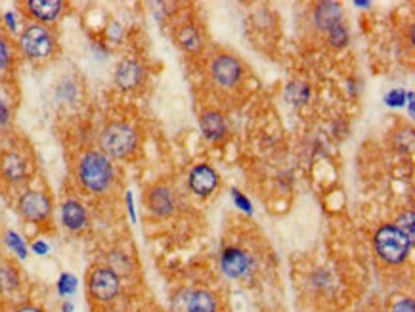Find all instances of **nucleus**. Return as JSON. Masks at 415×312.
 Masks as SVG:
<instances>
[{"label":"nucleus","mask_w":415,"mask_h":312,"mask_svg":"<svg viewBox=\"0 0 415 312\" xmlns=\"http://www.w3.org/2000/svg\"><path fill=\"white\" fill-rule=\"evenodd\" d=\"M77 174L86 190L100 194L111 184L113 167L109 163V157H106L102 152H86L79 161Z\"/></svg>","instance_id":"nucleus-1"},{"label":"nucleus","mask_w":415,"mask_h":312,"mask_svg":"<svg viewBox=\"0 0 415 312\" xmlns=\"http://www.w3.org/2000/svg\"><path fill=\"white\" fill-rule=\"evenodd\" d=\"M377 255L381 261L387 264H400L408 259L409 249L414 243L409 242V238L404 234L402 230H398L394 224H383L375 232L373 238Z\"/></svg>","instance_id":"nucleus-2"},{"label":"nucleus","mask_w":415,"mask_h":312,"mask_svg":"<svg viewBox=\"0 0 415 312\" xmlns=\"http://www.w3.org/2000/svg\"><path fill=\"white\" fill-rule=\"evenodd\" d=\"M136 142L135 128L127 123H109L100 134V147L106 157H125L135 152Z\"/></svg>","instance_id":"nucleus-3"},{"label":"nucleus","mask_w":415,"mask_h":312,"mask_svg":"<svg viewBox=\"0 0 415 312\" xmlns=\"http://www.w3.org/2000/svg\"><path fill=\"white\" fill-rule=\"evenodd\" d=\"M20 48L31 60H45L52 54L54 38L45 26H29L21 33Z\"/></svg>","instance_id":"nucleus-4"},{"label":"nucleus","mask_w":415,"mask_h":312,"mask_svg":"<svg viewBox=\"0 0 415 312\" xmlns=\"http://www.w3.org/2000/svg\"><path fill=\"white\" fill-rule=\"evenodd\" d=\"M119 289H121V280L109 267H98L90 272L89 291L92 299L109 303L119 295Z\"/></svg>","instance_id":"nucleus-5"},{"label":"nucleus","mask_w":415,"mask_h":312,"mask_svg":"<svg viewBox=\"0 0 415 312\" xmlns=\"http://www.w3.org/2000/svg\"><path fill=\"white\" fill-rule=\"evenodd\" d=\"M18 209H20V213L27 221H31V223H42V221L50 217L52 213L50 198L46 194H42V191H25L20 198Z\"/></svg>","instance_id":"nucleus-6"},{"label":"nucleus","mask_w":415,"mask_h":312,"mask_svg":"<svg viewBox=\"0 0 415 312\" xmlns=\"http://www.w3.org/2000/svg\"><path fill=\"white\" fill-rule=\"evenodd\" d=\"M211 75L218 84L234 87L241 79V64L237 62L236 57L222 54V56L215 57V62L211 65Z\"/></svg>","instance_id":"nucleus-7"},{"label":"nucleus","mask_w":415,"mask_h":312,"mask_svg":"<svg viewBox=\"0 0 415 312\" xmlns=\"http://www.w3.org/2000/svg\"><path fill=\"white\" fill-rule=\"evenodd\" d=\"M220 264H222V272L232 280L236 278H241V276L247 274V270L251 267L249 255L237 247H226L222 251V257H220Z\"/></svg>","instance_id":"nucleus-8"},{"label":"nucleus","mask_w":415,"mask_h":312,"mask_svg":"<svg viewBox=\"0 0 415 312\" xmlns=\"http://www.w3.org/2000/svg\"><path fill=\"white\" fill-rule=\"evenodd\" d=\"M188 184H190L193 194H198V196H209L217 188L218 174L211 165L203 163V165L193 167L192 172H190V179H188Z\"/></svg>","instance_id":"nucleus-9"},{"label":"nucleus","mask_w":415,"mask_h":312,"mask_svg":"<svg viewBox=\"0 0 415 312\" xmlns=\"http://www.w3.org/2000/svg\"><path fill=\"white\" fill-rule=\"evenodd\" d=\"M146 204L149 213H154L155 217H169L174 209L173 194L166 186L155 184L147 190Z\"/></svg>","instance_id":"nucleus-10"},{"label":"nucleus","mask_w":415,"mask_h":312,"mask_svg":"<svg viewBox=\"0 0 415 312\" xmlns=\"http://www.w3.org/2000/svg\"><path fill=\"white\" fill-rule=\"evenodd\" d=\"M314 21H316V27H318V29H324V31H329V29L337 26V23H343V10H341V4H339V2H333V0L318 2V4L314 6Z\"/></svg>","instance_id":"nucleus-11"},{"label":"nucleus","mask_w":415,"mask_h":312,"mask_svg":"<svg viewBox=\"0 0 415 312\" xmlns=\"http://www.w3.org/2000/svg\"><path fill=\"white\" fill-rule=\"evenodd\" d=\"M142 81V65L136 60H123L115 69V83L123 90L138 87Z\"/></svg>","instance_id":"nucleus-12"},{"label":"nucleus","mask_w":415,"mask_h":312,"mask_svg":"<svg viewBox=\"0 0 415 312\" xmlns=\"http://www.w3.org/2000/svg\"><path fill=\"white\" fill-rule=\"evenodd\" d=\"M27 12L39 21H54L64 10V2L59 0H27Z\"/></svg>","instance_id":"nucleus-13"},{"label":"nucleus","mask_w":415,"mask_h":312,"mask_svg":"<svg viewBox=\"0 0 415 312\" xmlns=\"http://www.w3.org/2000/svg\"><path fill=\"white\" fill-rule=\"evenodd\" d=\"M184 295L186 301L178 299L184 303V312H217V299L209 291H184Z\"/></svg>","instance_id":"nucleus-14"},{"label":"nucleus","mask_w":415,"mask_h":312,"mask_svg":"<svg viewBox=\"0 0 415 312\" xmlns=\"http://www.w3.org/2000/svg\"><path fill=\"white\" fill-rule=\"evenodd\" d=\"M62 223H64L65 228L77 230L84 228L86 226V211L79 201L75 199H67L64 205H62Z\"/></svg>","instance_id":"nucleus-15"},{"label":"nucleus","mask_w":415,"mask_h":312,"mask_svg":"<svg viewBox=\"0 0 415 312\" xmlns=\"http://www.w3.org/2000/svg\"><path fill=\"white\" fill-rule=\"evenodd\" d=\"M201 133L207 140H220L226 134V119L220 111H205L201 115Z\"/></svg>","instance_id":"nucleus-16"},{"label":"nucleus","mask_w":415,"mask_h":312,"mask_svg":"<svg viewBox=\"0 0 415 312\" xmlns=\"http://www.w3.org/2000/svg\"><path fill=\"white\" fill-rule=\"evenodd\" d=\"M0 169H2V174L6 177L8 180L12 182H18L25 177V161L18 153H6L2 157V163H0Z\"/></svg>","instance_id":"nucleus-17"},{"label":"nucleus","mask_w":415,"mask_h":312,"mask_svg":"<svg viewBox=\"0 0 415 312\" xmlns=\"http://www.w3.org/2000/svg\"><path fill=\"white\" fill-rule=\"evenodd\" d=\"M176 38H178V45L188 52H198L201 48V35L193 26H184L180 27L178 33H176Z\"/></svg>","instance_id":"nucleus-18"},{"label":"nucleus","mask_w":415,"mask_h":312,"mask_svg":"<svg viewBox=\"0 0 415 312\" xmlns=\"http://www.w3.org/2000/svg\"><path fill=\"white\" fill-rule=\"evenodd\" d=\"M285 96H288V100L293 104V106H302V104H307L308 98H310V89H308L307 83L293 81V83L288 84Z\"/></svg>","instance_id":"nucleus-19"},{"label":"nucleus","mask_w":415,"mask_h":312,"mask_svg":"<svg viewBox=\"0 0 415 312\" xmlns=\"http://www.w3.org/2000/svg\"><path fill=\"white\" fill-rule=\"evenodd\" d=\"M20 287V274L12 267H0V291L10 294Z\"/></svg>","instance_id":"nucleus-20"},{"label":"nucleus","mask_w":415,"mask_h":312,"mask_svg":"<svg viewBox=\"0 0 415 312\" xmlns=\"http://www.w3.org/2000/svg\"><path fill=\"white\" fill-rule=\"evenodd\" d=\"M108 262L109 268L115 272L117 276L119 274H128V270H130V261H128V257L121 251H111L108 255Z\"/></svg>","instance_id":"nucleus-21"},{"label":"nucleus","mask_w":415,"mask_h":312,"mask_svg":"<svg viewBox=\"0 0 415 312\" xmlns=\"http://www.w3.org/2000/svg\"><path fill=\"white\" fill-rule=\"evenodd\" d=\"M394 226L398 230H402L404 234L409 238V242H415V215L414 211H406L400 217L396 218Z\"/></svg>","instance_id":"nucleus-22"},{"label":"nucleus","mask_w":415,"mask_h":312,"mask_svg":"<svg viewBox=\"0 0 415 312\" xmlns=\"http://www.w3.org/2000/svg\"><path fill=\"white\" fill-rule=\"evenodd\" d=\"M327 33H329V45L335 46V48H343V46L348 45V31L343 23H337Z\"/></svg>","instance_id":"nucleus-23"},{"label":"nucleus","mask_w":415,"mask_h":312,"mask_svg":"<svg viewBox=\"0 0 415 312\" xmlns=\"http://www.w3.org/2000/svg\"><path fill=\"white\" fill-rule=\"evenodd\" d=\"M77 286H79L77 278H75L73 274H69V272H64V274L59 276L58 291L62 297H67V295L75 294V291H77Z\"/></svg>","instance_id":"nucleus-24"},{"label":"nucleus","mask_w":415,"mask_h":312,"mask_svg":"<svg viewBox=\"0 0 415 312\" xmlns=\"http://www.w3.org/2000/svg\"><path fill=\"white\" fill-rule=\"evenodd\" d=\"M6 245L10 249H13V251L18 253V257H20V259H25L27 257L25 243H23V240H21L20 234H16L13 230H8L6 232Z\"/></svg>","instance_id":"nucleus-25"},{"label":"nucleus","mask_w":415,"mask_h":312,"mask_svg":"<svg viewBox=\"0 0 415 312\" xmlns=\"http://www.w3.org/2000/svg\"><path fill=\"white\" fill-rule=\"evenodd\" d=\"M406 94H408V92L404 89L390 90L389 94L385 96V104L390 106V108H402L404 102H406Z\"/></svg>","instance_id":"nucleus-26"},{"label":"nucleus","mask_w":415,"mask_h":312,"mask_svg":"<svg viewBox=\"0 0 415 312\" xmlns=\"http://www.w3.org/2000/svg\"><path fill=\"white\" fill-rule=\"evenodd\" d=\"M232 198H234V204L237 205V209L245 211L247 215H251V213H253V205H251L249 199L243 196L241 191L234 188V190H232Z\"/></svg>","instance_id":"nucleus-27"},{"label":"nucleus","mask_w":415,"mask_h":312,"mask_svg":"<svg viewBox=\"0 0 415 312\" xmlns=\"http://www.w3.org/2000/svg\"><path fill=\"white\" fill-rule=\"evenodd\" d=\"M12 60V52H10V45H8L6 38L0 37V71L6 69Z\"/></svg>","instance_id":"nucleus-28"},{"label":"nucleus","mask_w":415,"mask_h":312,"mask_svg":"<svg viewBox=\"0 0 415 312\" xmlns=\"http://www.w3.org/2000/svg\"><path fill=\"white\" fill-rule=\"evenodd\" d=\"M392 312H415V303L414 299H400L396 301L394 306H392Z\"/></svg>","instance_id":"nucleus-29"},{"label":"nucleus","mask_w":415,"mask_h":312,"mask_svg":"<svg viewBox=\"0 0 415 312\" xmlns=\"http://www.w3.org/2000/svg\"><path fill=\"white\" fill-rule=\"evenodd\" d=\"M31 249L37 253V255H46L48 251H50V247H48V243H45L42 240H39V242H35L31 245Z\"/></svg>","instance_id":"nucleus-30"},{"label":"nucleus","mask_w":415,"mask_h":312,"mask_svg":"<svg viewBox=\"0 0 415 312\" xmlns=\"http://www.w3.org/2000/svg\"><path fill=\"white\" fill-rule=\"evenodd\" d=\"M127 207H128V215H130V221L136 223V211H135V199H132V191H127Z\"/></svg>","instance_id":"nucleus-31"},{"label":"nucleus","mask_w":415,"mask_h":312,"mask_svg":"<svg viewBox=\"0 0 415 312\" xmlns=\"http://www.w3.org/2000/svg\"><path fill=\"white\" fill-rule=\"evenodd\" d=\"M8 121H10V109L6 108V104L0 100V127L6 125Z\"/></svg>","instance_id":"nucleus-32"},{"label":"nucleus","mask_w":415,"mask_h":312,"mask_svg":"<svg viewBox=\"0 0 415 312\" xmlns=\"http://www.w3.org/2000/svg\"><path fill=\"white\" fill-rule=\"evenodd\" d=\"M13 312H45V311H42V308H39V306L23 305V306H20V308H16Z\"/></svg>","instance_id":"nucleus-33"},{"label":"nucleus","mask_w":415,"mask_h":312,"mask_svg":"<svg viewBox=\"0 0 415 312\" xmlns=\"http://www.w3.org/2000/svg\"><path fill=\"white\" fill-rule=\"evenodd\" d=\"M4 19H6V23L10 26V29H12V31H16V18H13V13L6 12L4 13Z\"/></svg>","instance_id":"nucleus-34"},{"label":"nucleus","mask_w":415,"mask_h":312,"mask_svg":"<svg viewBox=\"0 0 415 312\" xmlns=\"http://www.w3.org/2000/svg\"><path fill=\"white\" fill-rule=\"evenodd\" d=\"M406 98H408L409 117H414V115H415V111H414V92H408V94H406Z\"/></svg>","instance_id":"nucleus-35"},{"label":"nucleus","mask_w":415,"mask_h":312,"mask_svg":"<svg viewBox=\"0 0 415 312\" xmlns=\"http://www.w3.org/2000/svg\"><path fill=\"white\" fill-rule=\"evenodd\" d=\"M73 311H75V306H73L71 301H65L64 305H62V312H73Z\"/></svg>","instance_id":"nucleus-36"},{"label":"nucleus","mask_w":415,"mask_h":312,"mask_svg":"<svg viewBox=\"0 0 415 312\" xmlns=\"http://www.w3.org/2000/svg\"><path fill=\"white\" fill-rule=\"evenodd\" d=\"M354 6L358 8H370L371 2H368V0H354Z\"/></svg>","instance_id":"nucleus-37"}]
</instances>
